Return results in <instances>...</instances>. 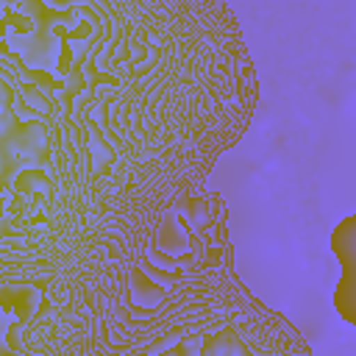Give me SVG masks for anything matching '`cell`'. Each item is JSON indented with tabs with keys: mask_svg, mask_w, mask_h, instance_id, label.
I'll return each mask as SVG.
<instances>
[{
	"mask_svg": "<svg viewBox=\"0 0 356 356\" xmlns=\"http://www.w3.org/2000/svg\"><path fill=\"white\" fill-rule=\"evenodd\" d=\"M100 42H103V39H100ZM100 42L92 47L89 58H86V61H89V81H86V89H89V95H95L100 83H108V86H120V83H122L117 75H106V72H100V70L95 67V61H97V53H100V47H103Z\"/></svg>",
	"mask_w": 356,
	"mask_h": 356,
	"instance_id": "cell-5",
	"label": "cell"
},
{
	"mask_svg": "<svg viewBox=\"0 0 356 356\" xmlns=\"http://www.w3.org/2000/svg\"><path fill=\"white\" fill-rule=\"evenodd\" d=\"M17 72H19V78L36 83L42 92H61V89H64V78H58L56 72H50V70H44V67H28V64L19 61V64H17Z\"/></svg>",
	"mask_w": 356,
	"mask_h": 356,
	"instance_id": "cell-4",
	"label": "cell"
},
{
	"mask_svg": "<svg viewBox=\"0 0 356 356\" xmlns=\"http://www.w3.org/2000/svg\"><path fill=\"white\" fill-rule=\"evenodd\" d=\"M19 6L22 14L31 17L33 22V31L19 36V42H25L19 50H11V58L19 64H28V67H42L47 58H50V50H53V28L56 25H64L72 19V8H50L44 0H8L6 6ZM47 70V67H44Z\"/></svg>",
	"mask_w": 356,
	"mask_h": 356,
	"instance_id": "cell-2",
	"label": "cell"
},
{
	"mask_svg": "<svg viewBox=\"0 0 356 356\" xmlns=\"http://www.w3.org/2000/svg\"><path fill=\"white\" fill-rule=\"evenodd\" d=\"M19 89H22V97H28V100L36 106V111H42V108H47V111H50V108H56V100H53V97H47L44 92H39V86H36V83L25 81Z\"/></svg>",
	"mask_w": 356,
	"mask_h": 356,
	"instance_id": "cell-6",
	"label": "cell"
},
{
	"mask_svg": "<svg viewBox=\"0 0 356 356\" xmlns=\"http://www.w3.org/2000/svg\"><path fill=\"white\" fill-rule=\"evenodd\" d=\"M92 28H95V25H89L86 19L78 22L72 31H67V25H56V28H53L56 39L61 42V50H58V58H56V75H58V78H64V75L70 72V67H72V44H70V42L86 39V36L92 33Z\"/></svg>",
	"mask_w": 356,
	"mask_h": 356,
	"instance_id": "cell-3",
	"label": "cell"
},
{
	"mask_svg": "<svg viewBox=\"0 0 356 356\" xmlns=\"http://www.w3.org/2000/svg\"><path fill=\"white\" fill-rule=\"evenodd\" d=\"M14 86L0 78V186L6 189L11 178L28 167H47V120H19L14 111Z\"/></svg>",
	"mask_w": 356,
	"mask_h": 356,
	"instance_id": "cell-1",
	"label": "cell"
}]
</instances>
